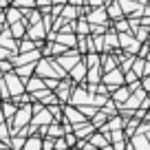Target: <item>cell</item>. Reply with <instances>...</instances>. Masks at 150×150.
Instances as JSON below:
<instances>
[{"mask_svg": "<svg viewBox=\"0 0 150 150\" xmlns=\"http://www.w3.org/2000/svg\"><path fill=\"white\" fill-rule=\"evenodd\" d=\"M31 117H33V110H31V106H20L18 108V112H16V117L11 119V137L13 135H18L20 130H24V128L31 124Z\"/></svg>", "mask_w": 150, "mask_h": 150, "instance_id": "6da1fadb", "label": "cell"}, {"mask_svg": "<svg viewBox=\"0 0 150 150\" xmlns=\"http://www.w3.org/2000/svg\"><path fill=\"white\" fill-rule=\"evenodd\" d=\"M5 84H7V88H9V95H11L13 99L20 97L22 93H27V91H24L22 80L16 75V71H11V73H5Z\"/></svg>", "mask_w": 150, "mask_h": 150, "instance_id": "7a4b0ae2", "label": "cell"}, {"mask_svg": "<svg viewBox=\"0 0 150 150\" xmlns=\"http://www.w3.org/2000/svg\"><path fill=\"white\" fill-rule=\"evenodd\" d=\"M102 82H104V86L112 93L115 88H119V86L124 84V75H122V71H119V69H115V71H110V73H104L102 75Z\"/></svg>", "mask_w": 150, "mask_h": 150, "instance_id": "3957f363", "label": "cell"}, {"mask_svg": "<svg viewBox=\"0 0 150 150\" xmlns=\"http://www.w3.org/2000/svg\"><path fill=\"white\" fill-rule=\"evenodd\" d=\"M55 64L57 66H60V69H73V66L75 64H80V53H77V51H66V55H57L55 57Z\"/></svg>", "mask_w": 150, "mask_h": 150, "instance_id": "277c9868", "label": "cell"}, {"mask_svg": "<svg viewBox=\"0 0 150 150\" xmlns=\"http://www.w3.org/2000/svg\"><path fill=\"white\" fill-rule=\"evenodd\" d=\"M64 112H66V122H69L73 128H75V126H80V124H86V117L80 112V108H71V106H66Z\"/></svg>", "mask_w": 150, "mask_h": 150, "instance_id": "5b68a950", "label": "cell"}, {"mask_svg": "<svg viewBox=\"0 0 150 150\" xmlns=\"http://www.w3.org/2000/svg\"><path fill=\"white\" fill-rule=\"evenodd\" d=\"M117 38H119V47H124V49H130V51H137L139 49V40H137L132 33H117Z\"/></svg>", "mask_w": 150, "mask_h": 150, "instance_id": "8992f818", "label": "cell"}, {"mask_svg": "<svg viewBox=\"0 0 150 150\" xmlns=\"http://www.w3.org/2000/svg\"><path fill=\"white\" fill-rule=\"evenodd\" d=\"M40 57V51H31V53H22V55H13L11 57V64L16 66H22V64H31Z\"/></svg>", "mask_w": 150, "mask_h": 150, "instance_id": "52a82bcc", "label": "cell"}, {"mask_svg": "<svg viewBox=\"0 0 150 150\" xmlns=\"http://www.w3.org/2000/svg\"><path fill=\"white\" fill-rule=\"evenodd\" d=\"M71 102L86 106V102H93V95H88V91H86V88H75L73 95H71Z\"/></svg>", "mask_w": 150, "mask_h": 150, "instance_id": "ba28073f", "label": "cell"}, {"mask_svg": "<svg viewBox=\"0 0 150 150\" xmlns=\"http://www.w3.org/2000/svg\"><path fill=\"white\" fill-rule=\"evenodd\" d=\"M106 9H104V7H99V9H95V11H91L88 13V24H106L108 20H106Z\"/></svg>", "mask_w": 150, "mask_h": 150, "instance_id": "9c48e42d", "label": "cell"}, {"mask_svg": "<svg viewBox=\"0 0 150 150\" xmlns=\"http://www.w3.org/2000/svg\"><path fill=\"white\" fill-rule=\"evenodd\" d=\"M42 91H47V86H44V80H40L38 75L27 82V93L35 95V93H42Z\"/></svg>", "mask_w": 150, "mask_h": 150, "instance_id": "30bf717a", "label": "cell"}, {"mask_svg": "<svg viewBox=\"0 0 150 150\" xmlns=\"http://www.w3.org/2000/svg\"><path fill=\"white\" fill-rule=\"evenodd\" d=\"M69 73H71V77H73L75 82H84V80H86V73H88V69H86L84 62H80V64H75L73 69L69 71Z\"/></svg>", "mask_w": 150, "mask_h": 150, "instance_id": "8fae6325", "label": "cell"}, {"mask_svg": "<svg viewBox=\"0 0 150 150\" xmlns=\"http://www.w3.org/2000/svg\"><path fill=\"white\" fill-rule=\"evenodd\" d=\"M73 132H75V137L77 139H84V137H88V135H95V126L93 124H80V126H75L73 128Z\"/></svg>", "mask_w": 150, "mask_h": 150, "instance_id": "7c38bea8", "label": "cell"}, {"mask_svg": "<svg viewBox=\"0 0 150 150\" xmlns=\"http://www.w3.org/2000/svg\"><path fill=\"white\" fill-rule=\"evenodd\" d=\"M0 47L7 49V51H13L16 49V38L11 35V31H2L0 33Z\"/></svg>", "mask_w": 150, "mask_h": 150, "instance_id": "4fadbf2b", "label": "cell"}, {"mask_svg": "<svg viewBox=\"0 0 150 150\" xmlns=\"http://www.w3.org/2000/svg\"><path fill=\"white\" fill-rule=\"evenodd\" d=\"M88 144L93 146L95 150H104V148L108 146V139L102 135V132H95V135H91V137H88Z\"/></svg>", "mask_w": 150, "mask_h": 150, "instance_id": "5bb4252c", "label": "cell"}, {"mask_svg": "<svg viewBox=\"0 0 150 150\" xmlns=\"http://www.w3.org/2000/svg\"><path fill=\"white\" fill-rule=\"evenodd\" d=\"M112 95H115V102L119 104V106H124V102H128V97H130V88L128 86H119V88L112 91Z\"/></svg>", "mask_w": 150, "mask_h": 150, "instance_id": "9a60e30c", "label": "cell"}, {"mask_svg": "<svg viewBox=\"0 0 150 150\" xmlns=\"http://www.w3.org/2000/svg\"><path fill=\"white\" fill-rule=\"evenodd\" d=\"M5 20L11 24V27H13L16 22H22V11H20V9H16V7H11V9H7Z\"/></svg>", "mask_w": 150, "mask_h": 150, "instance_id": "2e32d148", "label": "cell"}, {"mask_svg": "<svg viewBox=\"0 0 150 150\" xmlns=\"http://www.w3.org/2000/svg\"><path fill=\"white\" fill-rule=\"evenodd\" d=\"M57 44H62V47H75V44H77V38L75 35H71V33H57Z\"/></svg>", "mask_w": 150, "mask_h": 150, "instance_id": "e0dca14e", "label": "cell"}, {"mask_svg": "<svg viewBox=\"0 0 150 150\" xmlns=\"http://www.w3.org/2000/svg\"><path fill=\"white\" fill-rule=\"evenodd\" d=\"M132 148H135V150H150V141H148V137H144V135H135V137H132Z\"/></svg>", "mask_w": 150, "mask_h": 150, "instance_id": "ac0fdd59", "label": "cell"}, {"mask_svg": "<svg viewBox=\"0 0 150 150\" xmlns=\"http://www.w3.org/2000/svg\"><path fill=\"white\" fill-rule=\"evenodd\" d=\"M0 112H2V117H5V119H11V117H16V112H18V106H16V104L5 102V104H0Z\"/></svg>", "mask_w": 150, "mask_h": 150, "instance_id": "d6986e66", "label": "cell"}, {"mask_svg": "<svg viewBox=\"0 0 150 150\" xmlns=\"http://www.w3.org/2000/svg\"><path fill=\"white\" fill-rule=\"evenodd\" d=\"M106 13L108 16H112V18H117V20H122V7H119V2L115 0V2H108V9H106Z\"/></svg>", "mask_w": 150, "mask_h": 150, "instance_id": "ffe728a7", "label": "cell"}, {"mask_svg": "<svg viewBox=\"0 0 150 150\" xmlns=\"http://www.w3.org/2000/svg\"><path fill=\"white\" fill-rule=\"evenodd\" d=\"M31 71H35V64H24V66H18V69H16V75H18L20 80H27L29 75H31Z\"/></svg>", "mask_w": 150, "mask_h": 150, "instance_id": "44dd1931", "label": "cell"}, {"mask_svg": "<svg viewBox=\"0 0 150 150\" xmlns=\"http://www.w3.org/2000/svg\"><path fill=\"white\" fill-rule=\"evenodd\" d=\"M29 38H31V40H42V38H44V27H42V22L29 29Z\"/></svg>", "mask_w": 150, "mask_h": 150, "instance_id": "7402d4cb", "label": "cell"}, {"mask_svg": "<svg viewBox=\"0 0 150 150\" xmlns=\"http://www.w3.org/2000/svg\"><path fill=\"white\" fill-rule=\"evenodd\" d=\"M47 135L51 137V139H62V137H64V128H60L57 124H51V126H49V132H47Z\"/></svg>", "mask_w": 150, "mask_h": 150, "instance_id": "603a6c76", "label": "cell"}, {"mask_svg": "<svg viewBox=\"0 0 150 150\" xmlns=\"http://www.w3.org/2000/svg\"><path fill=\"white\" fill-rule=\"evenodd\" d=\"M104 44H106V49L119 47V38H117V33H106V35H104Z\"/></svg>", "mask_w": 150, "mask_h": 150, "instance_id": "cb8c5ba5", "label": "cell"}, {"mask_svg": "<svg viewBox=\"0 0 150 150\" xmlns=\"http://www.w3.org/2000/svg\"><path fill=\"white\" fill-rule=\"evenodd\" d=\"M33 5H35V0H13V7H16V9H20V11L31 9Z\"/></svg>", "mask_w": 150, "mask_h": 150, "instance_id": "d4e9b609", "label": "cell"}, {"mask_svg": "<svg viewBox=\"0 0 150 150\" xmlns=\"http://www.w3.org/2000/svg\"><path fill=\"white\" fill-rule=\"evenodd\" d=\"M53 93H55L57 99H66V97H69V84H66V82H64V84H57V88L53 91Z\"/></svg>", "mask_w": 150, "mask_h": 150, "instance_id": "484cf974", "label": "cell"}, {"mask_svg": "<svg viewBox=\"0 0 150 150\" xmlns=\"http://www.w3.org/2000/svg\"><path fill=\"white\" fill-rule=\"evenodd\" d=\"M0 141H2V144H7V146H9V141H11V128L5 126V124L0 126Z\"/></svg>", "mask_w": 150, "mask_h": 150, "instance_id": "4316f807", "label": "cell"}, {"mask_svg": "<svg viewBox=\"0 0 150 150\" xmlns=\"http://www.w3.org/2000/svg\"><path fill=\"white\" fill-rule=\"evenodd\" d=\"M24 31H27V29H24V24H22V22H16L13 27H11V35H13V38H22V35H24Z\"/></svg>", "mask_w": 150, "mask_h": 150, "instance_id": "83f0119b", "label": "cell"}, {"mask_svg": "<svg viewBox=\"0 0 150 150\" xmlns=\"http://www.w3.org/2000/svg\"><path fill=\"white\" fill-rule=\"evenodd\" d=\"M102 112H104V115H115V112H117V104H115V102H106L104 108H102Z\"/></svg>", "mask_w": 150, "mask_h": 150, "instance_id": "f1b7e54d", "label": "cell"}, {"mask_svg": "<svg viewBox=\"0 0 150 150\" xmlns=\"http://www.w3.org/2000/svg\"><path fill=\"white\" fill-rule=\"evenodd\" d=\"M20 51H22V53L35 51V42H31V40H24V42H20Z\"/></svg>", "mask_w": 150, "mask_h": 150, "instance_id": "f546056e", "label": "cell"}, {"mask_svg": "<svg viewBox=\"0 0 150 150\" xmlns=\"http://www.w3.org/2000/svg\"><path fill=\"white\" fill-rule=\"evenodd\" d=\"M144 64H146L144 60H137L135 62V71H132V73H135L137 77H144Z\"/></svg>", "mask_w": 150, "mask_h": 150, "instance_id": "4dcf8cb0", "label": "cell"}, {"mask_svg": "<svg viewBox=\"0 0 150 150\" xmlns=\"http://www.w3.org/2000/svg\"><path fill=\"white\" fill-rule=\"evenodd\" d=\"M64 141H66V148H69V146H77V137H75V132H66Z\"/></svg>", "mask_w": 150, "mask_h": 150, "instance_id": "1f68e13d", "label": "cell"}, {"mask_svg": "<svg viewBox=\"0 0 150 150\" xmlns=\"http://www.w3.org/2000/svg\"><path fill=\"white\" fill-rule=\"evenodd\" d=\"M42 150H55V139H51V137L42 139Z\"/></svg>", "mask_w": 150, "mask_h": 150, "instance_id": "d6a6232c", "label": "cell"}, {"mask_svg": "<svg viewBox=\"0 0 150 150\" xmlns=\"http://www.w3.org/2000/svg\"><path fill=\"white\" fill-rule=\"evenodd\" d=\"M75 16H77V9H75V7H66V9H64V16H62V18L69 20V18H75Z\"/></svg>", "mask_w": 150, "mask_h": 150, "instance_id": "836d02e7", "label": "cell"}, {"mask_svg": "<svg viewBox=\"0 0 150 150\" xmlns=\"http://www.w3.org/2000/svg\"><path fill=\"white\" fill-rule=\"evenodd\" d=\"M11 57H13V53L0 47V62H5V60H9V62H11Z\"/></svg>", "mask_w": 150, "mask_h": 150, "instance_id": "e575fe53", "label": "cell"}, {"mask_svg": "<svg viewBox=\"0 0 150 150\" xmlns=\"http://www.w3.org/2000/svg\"><path fill=\"white\" fill-rule=\"evenodd\" d=\"M47 110L51 112V117H60V115H62V110H60V106H57V104H53V106H49Z\"/></svg>", "mask_w": 150, "mask_h": 150, "instance_id": "d590c367", "label": "cell"}, {"mask_svg": "<svg viewBox=\"0 0 150 150\" xmlns=\"http://www.w3.org/2000/svg\"><path fill=\"white\" fill-rule=\"evenodd\" d=\"M122 137H124V132L122 130H115V132H110V139L117 144V141H122Z\"/></svg>", "mask_w": 150, "mask_h": 150, "instance_id": "8d00e7d4", "label": "cell"}, {"mask_svg": "<svg viewBox=\"0 0 150 150\" xmlns=\"http://www.w3.org/2000/svg\"><path fill=\"white\" fill-rule=\"evenodd\" d=\"M51 51H53V53L57 55V53H64V51H66V47H62V44H57V42H55V44L51 47Z\"/></svg>", "mask_w": 150, "mask_h": 150, "instance_id": "74e56055", "label": "cell"}, {"mask_svg": "<svg viewBox=\"0 0 150 150\" xmlns=\"http://www.w3.org/2000/svg\"><path fill=\"white\" fill-rule=\"evenodd\" d=\"M86 2H88L91 7H95V9H99V7H102V2H104V0H86Z\"/></svg>", "mask_w": 150, "mask_h": 150, "instance_id": "f35d334b", "label": "cell"}, {"mask_svg": "<svg viewBox=\"0 0 150 150\" xmlns=\"http://www.w3.org/2000/svg\"><path fill=\"white\" fill-rule=\"evenodd\" d=\"M0 71H9V73H11V64H9V62H0Z\"/></svg>", "mask_w": 150, "mask_h": 150, "instance_id": "ab89813d", "label": "cell"}, {"mask_svg": "<svg viewBox=\"0 0 150 150\" xmlns=\"http://www.w3.org/2000/svg\"><path fill=\"white\" fill-rule=\"evenodd\" d=\"M69 2H71V5H73V7H75V5H84L86 0H69Z\"/></svg>", "mask_w": 150, "mask_h": 150, "instance_id": "60d3db41", "label": "cell"}, {"mask_svg": "<svg viewBox=\"0 0 150 150\" xmlns=\"http://www.w3.org/2000/svg\"><path fill=\"white\" fill-rule=\"evenodd\" d=\"M7 5H9L7 0H0V9H2V7H5V9H7Z\"/></svg>", "mask_w": 150, "mask_h": 150, "instance_id": "b9f144b4", "label": "cell"}, {"mask_svg": "<svg viewBox=\"0 0 150 150\" xmlns=\"http://www.w3.org/2000/svg\"><path fill=\"white\" fill-rule=\"evenodd\" d=\"M2 119H5V117H2V112H0V126H2V124H5V122H2Z\"/></svg>", "mask_w": 150, "mask_h": 150, "instance_id": "7bdbcfd3", "label": "cell"}, {"mask_svg": "<svg viewBox=\"0 0 150 150\" xmlns=\"http://www.w3.org/2000/svg\"><path fill=\"white\" fill-rule=\"evenodd\" d=\"M146 62H150V53H148V55H146Z\"/></svg>", "mask_w": 150, "mask_h": 150, "instance_id": "ee69618b", "label": "cell"}, {"mask_svg": "<svg viewBox=\"0 0 150 150\" xmlns=\"http://www.w3.org/2000/svg\"><path fill=\"white\" fill-rule=\"evenodd\" d=\"M139 5H146V0H139Z\"/></svg>", "mask_w": 150, "mask_h": 150, "instance_id": "f6af8a7d", "label": "cell"}, {"mask_svg": "<svg viewBox=\"0 0 150 150\" xmlns=\"http://www.w3.org/2000/svg\"><path fill=\"white\" fill-rule=\"evenodd\" d=\"M0 33H2V24H0Z\"/></svg>", "mask_w": 150, "mask_h": 150, "instance_id": "bcb514c9", "label": "cell"}, {"mask_svg": "<svg viewBox=\"0 0 150 150\" xmlns=\"http://www.w3.org/2000/svg\"><path fill=\"white\" fill-rule=\"evenodd\" d=\"M146 11H148V13H150V9H146Z\"/></svg>", "mask_w": 150, "mask_h": 150, "instance_id": "7dc6e473", "label": "cell"}, {"mask_svg": "<svg viewBox=\"0 0 150 150\" xmlns=\"http://www.w3.org/2000/svg\"><path fill=\"white\" fill-rule=\"evenodd\" d=\"M7 2H9V0H7Z\"/></svg>", "mask_w": 150, "mask_h": 150, "instance_id": "c3c4849f", "label": "cell"}, {"mask_svg": "<svg viewBox=\"0 0 150 150\" xmlns=\"http://www.w3.org/2000/svg\"><path fill=\"white\" fill-rule=\"evenodd\" d=\"M0 75H2V73H0Z\"/></svg>", "mask_w": 150, "mask_h": 150, "instance_id": "681fc988", "label": "cell"}]
</instances>
